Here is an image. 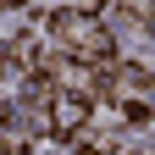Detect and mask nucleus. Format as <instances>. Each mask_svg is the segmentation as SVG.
<instances>
[{
  "mask_svg": "<svg viewBox=\"0 0 155 155\" xmlns=\"http://www.w3.org/2000/svg\"><path fill=\"white\" fill-rule=\"evenodd\" d=\"M67 50L89 55V61H105V55H111V33H105V28H94V22H83V28H78V39H72Z\"/></svg>",
  "mask_w": 155,
  "mask_h": 155,
  "instance_id": "f257e3e1",
  "label": "nucleus"
},
{
  "mask_svg": "<svg viewBox=\"0 0 155 155\" xmlns=\"http://www.w3.org/2000/svg\"><path fill=\"white\" fill-rule=\"evenodd\" d=\"M116 78H122V83H127L133 94H155V72H150V67H139V61H127Z\"/></svg>",
  "mask_w": 155,
  "mask_h": 155,
  "instance_id": "f03ea898",
  "label": "nucleus"
},
{
  "mask_svg": "<svg viewBox=\"0 0 155 155\" xmlns=\"http://www.w3.org/2000/svg\"><path fill=\"white\" fill-rule=\"evenodd\" d=\"M78 28H83V17H78V11H55V17H50V33L61 39V45H72Z\"/></svg>",
  "mask_w": 155,
  "mask_h": 155,
  "instance_id": "7ed1b4c3",
  "label": "nucleus"
},
{
  "mask_svg": "<svg viewBox=\"0 0 155 155\" xmlns=\"http://www.w3.org/2000/svg\"><path fill=\"white\" fill-rule=\"evenodd\" d=\"M6 61H22L28 72L39 67V45H33V39H11V45H6Z\"/></svg>",
  "mask_w": 155,
  "mask_h": 155,
  "instance_id": "20e7f679",
  "label": "nucleus"
},
{
  "mask_svg": "<svg viewBox=\"0 0 155 155\" xmlns=\"http://www.w3.org/2000/svg\"><path fill=\"white\" fill-rule=\"evenodd\" d=\"M127 122H133V127H144V122H150V105H144V100H133V105H127Z\"/></svg>",
  "mask_w": 155,
  "mask_h": 155,
  "instance_id": "39448f33",
  "label": "nucleus"
},
{
  "mask_svg": "<svg viewBox=\"0 0 155 155\" xmlns=\"http://www.w3.org/2000/svg\"><path fill=\"white\" fill-rule=\"evenodd\" d=\"M105 6H111V0H78L72 11H78V17H94V11H105Z\"/></svg>",
  "mask_w": 155,
  "mask_h": 155,
  "instance_id": "423d86ee",
  "label": "nucleus"
},
{
  "mask_svg": "<svg viewBox=\"0 0 155 155\" xmlns=\"http://www.w3.org/2000/svg\"><path fill=\"white\" fill-rule=\"evenodd\" d=\"M0 155H6V144H0Z\"/></svg>",
  "mask_w": 155,
  "mask_h": 155,
  "instance_id": "0eeeda50",
  "label": "nucleus"
}]
</instances>
